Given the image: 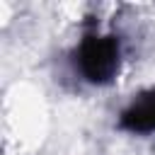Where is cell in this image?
<instances>
[{
	"mask_svg": "<svg viewBox=\"0 0 155 155\" xmlns=\"http://www.w3.org/2000/svg\"><path fill=\"white\" fill-rule=\"evenodd\" d=\"M75 68L92 85H109L121 68V44L114 34L85 31L75 48Z\"/></svg>",
	"mask_w": 155,
	"mask_h": 155,
	"instance_id": "1",
	"label": "cell"
},
{
	"mask_svg": "<svg viewBox=\"0 0 155 155\" xmlns=\"http://www.w3.org/2000/svg\"><path fill=\"white\" fill-rule=\"evenodd\" d=\"M119 128L128 133H155V87L143 90L131 104L119 114Z\"/></svg>",
	"mask_w": 155,
	"mask_h": 155,
	"instance_id": "2",
	"label": "cell"
}]
</instances>
